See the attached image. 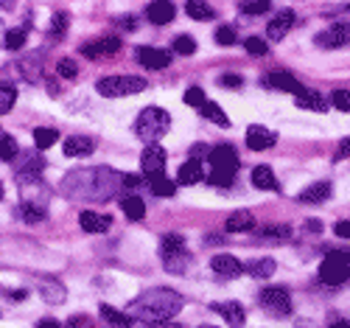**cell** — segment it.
Listing matches in <instances>:
<instances>
[{"mask_svg":"<svg viewBox=\"0 0 350 328\" xmlns=\"http://www.w3.org/2000/svg\"><path fill=\"white\" fill-rule=\"evenodd\" d=\"M31 135H34V146H37V149H51L56 140H59V132L48 129V127H37Z\"/></svg>","mask_w":350,"mask_h":328,"instance_id":"836d02e7","label":"cell"},{"mask_svg":"<svg viewBox=\"0 0 350 328\" xmlns=\"http://www.w3.org/2000/svg\"><path fill=\"white\" fill-rule=\"evenodd\" d=\"M236 28H232V25H219L216 28V42L221 45V48H230V45H236Z\"/></svg>","mask_w":350,"mask_h":328,"instance_id":"74e56055","label":"cell"},{"mask_svg":"<svg viewBox=\"0 0 350 328\" xmlns=\"http://www.w3.org/2000/svg\"><path fill=\"white\" fill-rule=\"evenodd\" d=\"M202 115H205L208 118V121H213V124H219V127H230V118L224 115V110L219 107V104H213V101H205V104H202Z\"/></svg>","mask_w":350,"mask_h":328,"instance_id":"d6a6232c","label":"cell"},{"mask_svg":"<svg viewBox=\"0 0 350 328\" xmlns=\"http://www.w3.org/2000/svg\"><path fill=\"white\" fill-rule=\"evenodd\" d=\"M185 12H188V17H193V20H213V17H216V9L208 6V3H202V0H188Z\"/></svg>","mask_w":350,"mask_h":328,"instance_id":"f546056e","label":"cell"},{"mask_svg":"<svg viewBox=\"0 0 350 328\" xmlns=\"http://www.w3.org/2000/svg\"><path fill=\"white\" fill-rule=\"evenodd\" d=\"M255 216L250 214V211H236V214H230L227 216V222H224V230L227 233H250V230H255Z\"/></svg>","mask_w":350,"mask_h":328,"instance_id":"44dd1931","label":"cell"},{"mask_svg":"<svg viewBox=\"0 0 350 328\" xmlns=\"http://www.w3.org/2000/svg\"><path fill=\"white\" fill-rule=\"evenodd\" d=\"M239 12L241 14H264V12H269V0H252V3H241Z\"/></svg>","mask_w":350,"mask_h":328,"instance_id":"7bdbcfd3","label":"cell"},{"mask_svg":"<svg viewBox=\"0 0 350 328\" xmlns=\"http://www.w3.org/2000/svg\"><path fill=\"white\" fill-rule=\"evenodd\" d=\"M68 328H93V323H90V320H87V317H73Z\"/></svg>","mask_w":350,"mask_h":328,"instance_id":"816d5d0a","label":"cell"},{"mask_svg":"<svg viewBox=\"0 0 350 328\" xmlns=\"http://www.w3.org/2000/svg\"><path fill=\"white\" fill-rule=\"evenodd\" d=\"M14 101H17V90H14V84L3 81V84H0V115L9 112V110L14 107Z\"/></svg>","mask_w":350,"mask_h":328,"instance_id":"e575fe53","label":"cell"},{"mask_svg":"<svg viewBox=\"0 0 350 328\" xmlns=\"http://www.w3.org/2000/svg\"><path fill=\"white\" fill-rule=\"evenodd\" d=\"M317 45L319 48H345V45H350V23L331 25L328 31H323L317 37Z\"/></svg>","mask_w":350,"mask_h":328,"instance_id":"9c48e42d","label":"cell"},{"mask_svg":"<svg viewBox=\"0 0 350 328\" xmlns=\"http://www.w3.org/2000/svg\"><path fill=\"white\" fill-rule=\"evenodd\" d=\"M137 62L143 68H149V71H163L171 62V51H163V48H140L137 51Z\"/></svg>","mask_w":350,"mask_h":328,"instance_id":"5bb4252c","label":"cell"},{"mask_svg":"<svg viewBox=\"0 0 350 328\" xmlns=\"http://www.w3.org/2000/svg\"><path fill=\"white\" fill-rule=\"evenodd\" d=\"M124 188V174L109 166L76 168L62 180V194L76 202H107Z\"/></svg>","mask_w":350,"mask_h":328,"instance_id":"6da1fadb","label":"cell"},{"mask_svg":"<svg viewBox=\"0 0 350 328\" xmlns=\"http://www.w3.org/2000/svg\"><path fill=\"white\" fill-rule=\"evenodd\" d=\"M221 84H224V87H236V90H239V87L244 84V79H241L239 73H227V76H221Z\"/></svg>","mask_w":350,"mask_h":328,"instance_id":"7dc6e473","label":"cell"},{"mask_svg":"<svg viewBox=\"0 0 350 328\" xmlns=\"http://www.w3.org/2000/svg\"><path fill=\"white\" fill-rule=\"evenodd\" d=\"M345 157H350V138H345V140L339 143V149H336V157H334V160H345Z\"/></svg>","mask_w":350,"mask_h":328,"instance_id":"681fc988","label":"cell"},{"mask_svg":"<svg viewBox=\"0 0 350 328\" xmlns=\"http://www.w3.org/2000/svg\"><path fill=\"white\" fill-rule=\"evenodd\" d=\"M140 168H143V174L149 177V180H154V177H163V171H165V149L157 146V143L146 146L143 155H140Z\"/></svg>","mask_w":350,"mask_h":328,"instance_id":"ba28073f","label":"cell"},{"mask_svg":"<svg viewBox=\"0 0 350 328\" xmlns=\"http://www.w3.org/2000/svg\"><path fill=\"white\" fill-rule=\"evenodd\" d=\"M137 186H140L137 174H124V188H137Z\"/></svg>","mask_w":350,"mask_h":328,"instance_id":"f5cc1de1","label":"cell"},{"mask_svg":"<svg viewBox=\"0 0 350 328\" xmlns=\"http://www.w3.org/2000/svg\"><path fill=\"white\" fill-rule=\"evenodd\" d=\"M37 328H62V325H59V323H56V320H42V323H40Z\"/></svg>","mask_w":350,"mask_h":328,"instance_id":"9f6ffc18","label":"cell"},{"mask_svg":"<svg viewBox=\"0 0 350 328\" xmlns=\"http://www.w3.org/2000/svg\"><path fill=\"white\" fill-rule=\"evenodd\" d=\"M98 314H101V320H104L109 328H132V317H129L126 312H118V309H112V306H104V303H101Z\"/></svg>","mask_w":350,"mask_h":328,"instance_id":"4316f807","label":"cell"},{"mask_svg":"<svg viewBox=\"0 0 350 328\" xmlns=\"http://www.w3.org/2000/svg\"><path fill=\"white\" fill-rule=\"evenodd\" d=\"M183 306H185V301L180 292L160 286V289H149V292L137 294L126 306V314L135 320H143V323H152V325H165V323H171L174 314L183 312Z\"/></svg>","mask_w":350,"mask_h":328,"instance_id":"7a4b0ae2","label":"cell"},{"mask_svg":"<svg viewBox=\"0 0 350 328\" xmlns=\"http://www.w3.org/2000/svg\"><path fill=\"white\" fill-rule=\"evenodd\" d=\"M202 180H205V171H202V163H199V160H188V163L180 166L177 183H183V186H196V183H202Z\"/></svg>","mask_w":350,"mask_h":328,"instance_id":"7402d4cb","label":"cell"},{"mask_svg":"<svg viewBox=\"0 0 350 328\" xmlns=\"http://www.w3.org/2000/svg\"><path fill=\"white\" fill-rule=\"evenodd\" d=\"M93 149H96V138L90 135H70L62 143L65 157H87V155H93Z\"/></svg>","mask_w":350,"mask_h":328,"instance_id":"7c38bea8","label":"cell"},{"mask_svg":"<svg viewBox=\"0 0 350 328\" xmlns=\"http://www.w3.org/2000/svg\"><path fill=\"white\" fill-rule=\"evenodd\" d=\"M211 157V186H219V188H230L232 186V177H236L239 171V155H236V149H232L230 143H221L216 149H211L208 152Z\"/></svg>","mask_w":350,"mask_h":328,"instance_id":"3957f363","label":"cell"},{"mask_svg":"<svg viewBox=\"0 0 350 328\" xmlns=\"http://www.w3.org/2000/svg\"><path fill=\"white\" fill-rule=\"evenodd\" d=\"M121 51V40L118 37H101V40H93L81 45V53L87 59H98V56H109V53H118Z\"/></svg>","mask_w":350,"mask_h":328,"instance_id":"4fadbf2b","label":"cell"},{"mask_svg":"<svg viewBox=\"0 0 350 328\" xmlns=\"http://www.w3.org/2000/svg\"><path fill=\"white\" fill-rule=\"evenodd\" d=\"M211 309H213L216 314H221V317H224V323H227V325H232V328H241V325L247 323V312H244V306H241V303H236V301L213 303Z\"/></svg>","mask_w":350,"mask_h":328,"instance_id":"9a60e30c","label":"cell"},{"mask_svg":"<svg viewBox=\"0 0 350 328\" xmlns=\"http://www.w3.org/2000/svg\"><path fill=\"white\" fill-rule=\"evenodd\" d=\"M211 270H213L219 278L230 281V278H239V275L244 273V264H241L236 255L221 253V255H213V261H211Z\"/></svg>","mask_w":350,"mask_h":328,"instance_id":"30bf717a","label":"cell"},{"mask_svg":"<svg viewBox=\"0 0 350 328\" xmlns=\"http://www.w3.org/2000/svg\"><path fill=\"white\" fill-rule=\"evenodd\" d=\"M334 233H336L339 238H350V222H336Z\"/></svg>","mask_w":350,"mask_h":328,"instance_id":"f907efd6","label":"cell"},{"mask_svg":"<svg viewBox=\"0 0 350 328\" xmlns=\"http://www.w3.org/2000/svg\"><path fill=\"white\" fill-rule=\"evenodd\" d=\"M244 48H247V53H252V56H267V53H269L267 40H260V37H250Z\"/></svg>","mask_w":350,"mask_h":328,"instance_id":"60d3db41","label":"cell"},{"mask_svg":"<svg viewBox=\"0 0 350 328\" xmlns=\"http://www.w3.org/2000/svg\"><path fill=\"white\" fill-rule=\"evenodd\" d=\"M51 23H53V25H51V34H53V37H65V31H68V14H65V12L53 14Z\"/></svg>","mask_w":350,"mask_h":328,"instance_id":"bcb514c9","label":"cell"},{"mask_svg":"<svg viewBox=\"0 0 350 328\" xmlns=\"http://www.w3.org/2000/svg\"><path fill=\"white\" fill-rule=\"evenodd\" d=\"M160 258L165 264V270L174 273V275H185L191 270V264H193V255L185 247V238L177 236V233L163 236V242H160Z\"/></svg>","mask_w":350,"mask_h":328,"instance_id":"277c9868","label":"cell"},{"mask_svg":"<svg viewBox=\"0 0 350 328\" xmlns=\"http://www.w3.org/2000/svg\"><path fill=\"white\" fill-rule=\"evenodd\" d=\"M56 73L65 76V79H76L79 76V65L73 59H59V65H56Z\"/></svg>","mask_w":350,"mask_h":328,"instance_id":"ee69618b","label":"cell"},{"mask_svg":"<svg viewBox=\"0 0 350 328\" xmlns=\"http://www.w3.org/2000/svg\"><path fill=\"white\" fill-rule=\"evenodd\" d=\"M275 270H278L275 258H255V261L244 264V273H247V275H252V278H272V275H275Z\"/></svg>","mask_w":350,"mask_h":328,"instance_id":"d4e9b609","label":"cell"},{"mask_svg":"<svg viewBox=\"0 0 350 328\" xmlns=\"http://www.w3.org/2000/svg\"><path fill=\"white\" fill-rule=\"evenodd\" d=\"M0 138H3V129H0Z\"/></svg>","mask_w":350,"mask_h":328,"instance_id":"6125c7cd","label":"cell"},{"mask_svg":"<svg viewBox=\"0 0 350 328\" xmlns=\"http://www.w3.org/2000/svg\"><path fill=\"white\" fill-rule=\"evenodd\" d=\"M0 199H3V183H0Z\"/></svg>","mask_w":350,"mask_h":328,"instance_id":"680465c9","label":"cell"},{"mask_svg":"<svg viewBox=\"0 0 350 328\" xmlns=\"http://www.w3.org/2000/svg\"><path fill=\"white\" fill-rule=\"evenodd\" d=\"M255 236L272 238V242H286V238L291 236V227L288 225H264V227H255Z\"/></svg>","mask_w":350,"mask_h":328,"instance_id":"f1b7e54d","label":"cell"},{"mask_svg":"<svg viewBox=\"0 0 350 328\" xmlns=\"http://www.w3.org/2000/svg\"><path fill=\"white\" fill-rule=\"evenodd\" d=\"M331 328H350V323H347V320H336Z\"/></svg>","mask_w":350,"mask_h":328,"instance_id":"6f0895ef","label":"cell"},{"mask_svg":"<svg viewBox=\"0 0 350 328\" xmlns=\"http://www.w3.org/2000/svg\"><path fill=\"white\" fill-rule=\"evenodd\" d=\"M174 51L183 53V56H191V53L196 51V40H193V37H188V34H180L177 40H174Z\"/></svg>","mask_w":350,"mask_h":328,"instance_id":"f35d334b","label":"cell"},{"mask_svg":"<svg viewBox=\"0 0 350 328\" xmlns=\"http://www.w3.org/2000/svg\"><path fill=\"white\" fill-rule=\"evenodd\" d=\"M325 258H328V261H342V264H350V253H347V250H331Z\"/></svg>","mask_w":350,"mask_h":328,"instance_id":"c3c4849f","label":"cell"},{"mask_svg":"<svg viewBox=\"0 0 350 328\" xmlns=\"http://www.w3.org/2000/svg\"><path fill=\"white\" fill-rule=\"evenodd\" d=\"M278 143V135L272 132V129H267V127H250L247 129V146L252 149V152H264V149H272Z\"/></svg>","mask_w":350,"mask_h":328,"instance_id":"2e32d148","label":"cell"},{"mask_svg":"<svg viewBox=\"0 0 350 328\" xmlns=\"http://www.w3.org/2000/svg\"><path fill=\"white\" fill-rule=\"evenodd\" d=\"M174 14H177V9H174V3H168V0H154V3L146 6V17L154 25H168L174 20Z\"/></svg>","mask_w":350,"mask_h":328,"instance_id":"d6986e66","label":"cell"},{"mask_svg":"<svg viewBox=\"0 0 350 328\" xmlns=\"http://www.w3.org/2000/svg\"><path fill=\"white\" fill-rule=\"evenodd\" d=\"M79 225H81L84 233H107L109 225H112V219L109 216H101L96 211H81L79 214Z\"/></svg>","mask_w":350,"mask_h":328,"instance_id":"ffe728a7","label":"cell"},{"mask_svg":"<svg viewBox=\"0 0 350 328\" xmlns=\"http://www.w3.org/2000/svg\"><path fill=\"white\" fill-rule=\"evenodd\" d=\"M267 84L272 87V90H280V93H295V96H300L306 87L291 76V73H283V71H275V73H269L267 76Z\"/></svg>","mask_w":350,"mask_h":328,"instance_id":"e0dca14e","label":"cell"},{"mask_svg":"<svg viewBox=\"0 0 350 328\" xmlns=\"http://www.w3.org/2000/svg\"><path fill=\"white\" fill-rule=\"evenodd\" d=\"M331 197V183H314V186H308L306 191H300V202L303 205H319V202H325Z\"/></svg>","mask_w":350,"mask_h":328,"instance_id":"484cf974","label":"cell"},{"mask_svg":"<svg viewBox=\"0 0 350 328\" xmlns=\"http://www.w3.org/2000/svg\"><path fill=\"white\" fill-rule=\"evenodd\" d=\"M20 216L28 222V225H40L45 216H48V211L42 205H31V202H20Z\"/></svg>","mask_w":350,"mask_h":328,"instance_id":"4dcf8cb0","label":"cell"},{"mask_svg":"<svg viewBox=\"0 0 350 328\" xmlns=\"http://www.w3.org/2000/svg\"><path fill=\"white\" fill-rule=\"evenodd\" d=\"M252 186L260 191H278V180H275V171L269 166H255L252 168Z\"/></svg>","mask_w":350,"mask_h":328,"instance_id":"cb8c5ba5","label":"cell"},{"mask_svg":"<svg viewBox=\"0 0 350 328\" xmlns=\"http://www.w3.org/2000/svg\"><path fill=\"white\" fill-rule=\"evenodd\" d=\"M350 278V266L342 264V261H323V266H319V281L328 283V286H339Z\"/></svg>","mask_w":350,"mask_h":328,"instance_id":"8fae6325","label":"cell"},{"mask_svg":"<svg viewBox=\"0 0 350 328\" xmlns=\"http://www.w3.org/2000/svg\"><path fill=\"white\" fill-rule=\"evenodd\" d=\"M118 25H121V28H129V31H135V17H121Z\"/></svg>","mask_w":350,"mask_h":328,"instance_id":"db71d44e","label":"cell"},{"mask_svg":"<svg viewBox=\"0 0 350 328\" xmlns=\"http://www.w3.org/2000/svg\"><path fill=\"white\" fill-rule=\"evenodd\" d=\"M306 227H308L311 233H319V230H323V225H319L317 219H308V222H306Z\"/></svg>","mask_w":350,"mask_h":328,"instance_id":"11a10c76","label":"cell"},{"mask_svg":"<svg viewBox=\"0 0 350 328\" xmlns=\"http://www.w3.org/2000/svg\"><path fill=\"white\" fill-rule=\"evenodd\" d=\"M96 90L107 99H121V96H137L146 90V79L140 76H104L96 81Z\"/></svg>","mask_w":350,"mask_h":328,"instance_id":"8992f818","label":"cell"},{"mask_svg":"<svg viewBox=\"0 0 350 328\" xmlns=\"http://www.w3.org/2000/svg\"><path fill=\"white\" fill-rule=\"evenodd\" d=\"M25 45V28H12V31H6L3 37V48L9 51H20Z\"/></svg>","mask_w":350,"mask_h":328,"instance_id":"8d00e7d4","label":"cell"},{"mask_svg":"<svg viewBox=\"0 0 350 328\" xmlns=\"http://www.w3.org/2000/svg\"><path fill=\"white\" fill-rule=\"evenodd\" d=\"M121 211L126 214V219H135V222H140L143 216H146V202L140 199V197H124L121 199Z\"/></svg>","mask_w":350,"mask_h":328,"instance_id":"83f0119b","label":"cell"},{"mask_svg":"<svg viewBox=\"0 0 350 328\" xmlns=\"http://www.w3.org/2000/svg\"><path fill=\"white\" fill-rule=\"evenodd\" d=\"M331 104H334L339 112H350V90H334Z\"/></svg>","mask_w":350,"mask_h":328,"instance_id":"f6af8a7d","label":"cell"},{"mask_svg":"<svg viewBox=\"0 0 350 328\" xmlns=\"http://www.w3.org/2000/svg\"><path fill=\"white\" fill-rule=\"evenodd\" d=\"M149 188H152L154 197H174V194H177V183L168 180L165 174H163V177H154V180H149Z\"/></svg>","mask_w":350,"mask_h":328,"instance_id":"1f68e13d","label":"cell"},{"mask_svg":"<svg viewBox=\"0 0 350 328\" xmlns=\"http://www.w3.org/2000/svg\"><path fill=\"white\" fill-rule=\"evenodd\" d=\"M260 309H267L272 317H288L291 314V297L283 286H269L258 294Z\"/></svg>","mask_w":350,"mask_h":328,"instance_id":"52a82bcc","label":"cell"},{"mask_svg":"<svg viewBox=\"0 0 350 328\" xmlns=\"http://www.w3.org/2000/svg\"><path fill=\"white\" fill-rule=\"evenodd\" d=\"M295 25V12L291 9H283V12H278L275 17H272V23L267 25V34H269V40H283L286 34H288V28Z\"/></svg>","mask_w":350,"mask_h":328,"instance_id":"ac0fdd59","label":"cell"},{"mask_svg":"<svg viewBox=\"0 0 350 328\" xmlns=\"http://www.w3.org/2000/svg\"><path fill=\"white\" fill-rule=\"evenodd\" d=\"M17 152H20V146H17V140H14V138H9V135L0 138V160L12 163V160L17 157Z\"/></svg>","mask_w":350,"mask_h":328,"instance_id":"d590c367","label":"cell"},{"mask_svg":"<svg viewBox=\"0 0 350 328\" xmlns=\"http://www.w3.org/2000/svg\"><path fill=\"white\" fill-rule=\"evenodd\" d=\"M295 104H297V107H303V110L323 112V110L328 107V99H325L323 93H319V90H308V87H306V90H303L300 96H295Z\"/></svg>","mask_w":350,"mask_h":328,"instance_id":"603a6c76","label":"cell"},{"mask_svg":"<svg viewBox=\"0 0 350 328\" xmlns=\"http://www.w3.org/2000/svg\"><path fill=\"white\" fill-rule=\"evenodd\" d=\"M171 127V115L163 110V107H146L140 115H137V124H135V132L140 140L146 143H157Z\"/></svg>","mask_w":350,"mask_h":328,"instance_id":"5b68a950","label":"cell"},{"mask_svg":"<svg viewBox=\"0 0 350 328\" xmlns=\"http://www.w3.org/2000/svg\"><path fill=\"white\" fill-rule=\"evenodd\" d=\"M183 101H185L188 107H199V110H202V104H205V93H202V87H188L185 96H183Z\"/></svg>","mask_w":350,"mask_h":328,"instance_id":"b9f144b4","label":"cell"},{"mask_svg":"<svg viewBox=\"0 0 350 328\" xmlns=\"http://www.w3.org/2000/svg\"><path fill=\"white\" fill-rule=\"evenodd\" d=\"M42 297L48 303H62L65 301V289L59 286V283H48L45 289H42Z\"/></svg>","mask_w":350,"mask_h":328,"instance_id":"ab89813d","label":"cell"},{"mask_svg":"<svg viewBox=\"0 0 350 328\" xmlns=\"http://www.w3.org/2000/svg\"><path fill=\"white\" fill-rule=\"evenodd\" d=\"M202 328H216V325H202Z\"/></svg>","mask_w":350,"mask_h":328,"instance_id":"94428289","label":"cell"},{"mask_svg":"<svg viewBox=\"0 0 350 328\" xmlns=\"http://www.w3.org/2000/svg\"><path fill=\"white\" fill-rule=\"evenodd\" d=\"M160 328H180V325H160Z\"/></svg>","mask_w":350,"mask_h":328,"instance_id":"91938a15","label":"cell"}]
</instances>
